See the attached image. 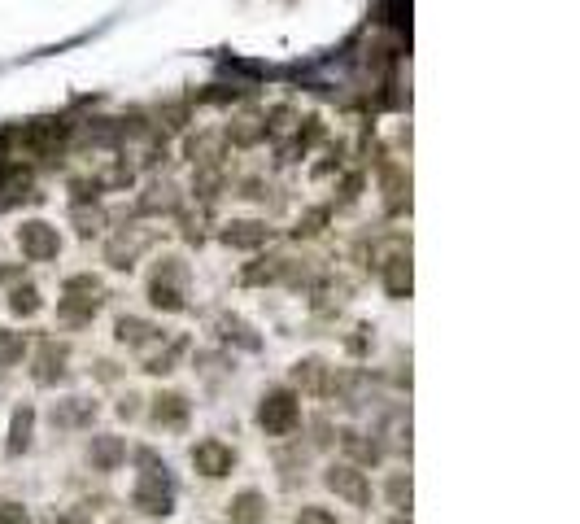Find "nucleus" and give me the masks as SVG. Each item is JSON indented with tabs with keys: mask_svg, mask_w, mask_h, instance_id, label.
Segmentation results:
<instances>
[{
	"mask_svg": "<svg viewBox=\"0 0 580 524\" xmlns=\"http://www.w3.org/2000/svg\"><path fill=\"white\" fill-rule=\"evenodd\" d=\"M131 507L149 520H166L175 511V481H171V468L162 472H140L136 485H131Z\"/></svg>",
	"mask_w": 580,
	"mask_h": 524,
	"instance_id": "1",
	"label": "nucleus"
},
{
	"mask_svg": "<svg viewBox=\"0 0 580 524\" xmlns=\"http://www.w3.org/2000/svg\"><path fill=\"white\" fill-rule=\"evenodd\" d=\"M301 424V402L293 389H267L258 402V428L267 437H293Z\"/></svg>",
	"mask_w": 580,
	"mask_h": 524,
	"instance_id": "2",
	"label": "nucleus"
},
{
	"mask_svg": "<svg viewBox=\"0 0 580 524\" xmlns=\"http://www.w3.org/2000/svg\"><path fill=\"white\" fill-rule=\"evenodd\" d=\"M323 485H328L336 498H345L349 507H358V511L371 507V481L358 463H328V468H323Z\"/></svg>",
	"mask_w": 580,
	"mask_h": 524,
	"instance_id": "3",
	"label": "nucleus"
},
{
	"mask_svg": "<svg viewBox=\"0 0 580 524\" xmlns=\"http://www.w3.org/2000/svg\"><path fill=\"white\" fill-rule=\"evenodd\" d=\"M101 302H105L101 280H92V276H70V280H66V297H62V319H66V324H88V319L101 311Z\"/></svg>",
	"mask_w": 580,
	"mask_h": 524,
	"instance_id": "4",
	"label": "nucleus"
},
{
	"mask_svg": "<svg viewBox=\"0 0 580 524\" xmlns=\"http://www.w3.org/2000/svg\"><path fill=\"white\" fill-rule=\"evenodd\" d=\"M149 302L162 311H184V267L179 258H162V267L149 280Z\"/></svg>",
	"mask_w": 580,
	"mask_h": 524,
	"instance_id": "5",
	"label": "nucleus"
},
{
	"mask_svg": "<svg viewBox=\"0 0 580 524\" xmlns=\"http://www.w3.org/2000/svg\"><path fill=\"white\" fill-rule=\"evenodd\" d=\"M192 468L201 476H210V481H219L236 468V450L223 442V437H201L197 446H192Z\"/></svg>",
	"mask_w": 580,
	"mask_h": 524,
	"instance_id": "6",
	"label": "nucleus"
},
{
	"mask_svg": "<svg viewBox=\"0 0 580 524\" xmlns=\"http://www.w3.org/2000/svg\"><path fill=\"white\" fill-rule=\"evenodd\" d=\"M66 363H70V345H62V341H44L40 350H35L31 380H35V385H57V380H66Z\"/></svg>",
	"mask_w": 580,
	"mask_h": 524,
	"instance_id": "7",
	"label": "nucleus"
},
{
	"mask_svg": "<svg viewBox=\"0 0 580 524\" xmlns=\"http://www.w3.org/2000/svg\"><path fill=\"white\" fill-rule=\"evenodd\" d=\"M18 245H22V254H27L31 262H48V258H57V249H62V241H57V228H48V223H22L18 228Z\"/></svg>",
	"mask_w": 580,
	"mask_h": 524,
	"instance_id": "8",
	"label": "nucleus"
},
{
	"mask_svg": "<svg viewBox=\"0 0 580 524\" xmlns=\"http://www.w3.org/2000/svg\"><path fill=\"white\" fill-rule=\"evenodd\" d=\"M188 415H192V402L184 398V393H175V389L157 393L153 407H149V420H153L157 428H171V433H179V428L188 424Z\"/></svg>",
	"mask_w": 580,
	"mask_h": 524,
	"instance_id": "9",
	"label": "nucleus"
},
{
	"mask_svg": "<svg viewBox=\"0 0 580 524\" xmlns=\"http://www.w3.org/2000/svg\"><path fill=\"white\" fill-rule=\"evenodd\" d=\"M271 507L262 490H240L232 503H227V524H267Z\"/></svg>",
	"mask_w": 580,
	"mask_h": 524,
	"instance_id": "10",
	"label": "nucleus"
},
{
	"mask_svg": "<svg viewBox=\"0 0 580 524\" xmlns=\"http://www.w3.org/2000/svg\"><path fill=\"white\" fill-rule=\"evenodd\" d=\"M123 459H127L123 437L101 433V437H92V442H88V463H92V472H118V468H123Z\"/></svg>",
	"mask_w": 580,
	"mask_h": 524,
	"instance_id": "11",
	"label": "nucleus"
},
{
	"mask_svg": "<svg viewBox=\"0 0 580 524\" xmlns=\"http://www.w3.org/2000/svg\"><path fill=\"white\" fill-rule=\"evenodd\" d=\"M48 420H53V428H66V433L70 428H88L96 420V402L92 398H66V402H57Z\"/></svg>",
	"mask_w": 580,
	"mask_h": 524,
	"instance_id": "12",
	"label": "nucleus"
},
{
	"mask_svg": "<svg viewBox=\"0 0 580 524\" xmlns=\"http://www.w3.org/2000/svg\"><path fill=\"white\" fill-rule=\"evenodd\" d=\"M293 380L306 393H314V398H328V393H332V367L323 359H301L293 367Z\"/></svg>",
	"mask_w": 580,
	"mask_h": 524,
	"instance_id": "13",
	"label": "nucleus"
},
{
	"mask_svg": "<svg viewBox=\"0 0 580 524\" xmlns=\"http://www.w3.org/2000/svg\"><path fill=\"white\" fill-rule=\"evenodd\" d=\"M118 332V341L131 345V350H144V345H153V341H162V328H153L149 319H136V315H123L114 324Z\"/></svg>",
	"mask_w": 580,
	"mask_h": 524,
	"instance_id": "14",
	"label": "nucleus"
},
{
	"mask_svg": "<svg viewBox=\"0 0 580 524\" xmlns=\"http://www.w3.org/2000/svg\"><path fill=\"white\" fill-rule=\"evenodd\" d=\"M31 433H35V411L31 407H18L14 411V424H9V446H5V455H27L31 450Z\"/></svg>",
	"mask_w": 580,
	"mask_h": 524,
	"instance_id": "15",
	"label": "nucleus"
},
{
	"mask_svg": "<svg viewBox=\"0 0 580 524\" xmlns=\"http://www.w3.org/2000/svg\"><path fill=\"white\" fill-rule=\"evenodd\" d=\"M341 446H345V455H354L358 463H380L384 459V442H371V437L358 433V428H341Z\"/></svg>",
	"mask_w": 580,
	"mask_h": 524,
	"instance_id": "16",
	"label": "nucleus"
},
{
	"mask_svg": "<svg viewBox=\"0 0 580 524\" xmlns=\"http://www.w3.org/2000/svg\"><path fill=\"white\" fill-rule=\"evenodd\" d=\"M384 289H389L393 297H410V262L402 254L384 262Z\"/></svg>",
	"mask_w": 580,
	"mask_h": 524,
	"instance_id": "17",
	"label": "nucleus"
},
{
	"mask_svg": "<svg viewBox=\"0 0 580 524\" xmlns=\"http://www.w3.org/2000/svg\"><path fill=\"white\" fill-rule=\"evenodd\" d=\"M223 241L227 245H240V249H253V245L267 241V228H262V223H232V228L223 232Z\"/></svg>",
	"mask_w": 580,
	"mask_h": 524,
	"instance_id": "18",
	"label": "nucleus"
},
{
	"mask_svg": "<svg viewBox=\"0 0 580 524\" xmlns=\"http://www.w3.org/2000/svg\"><path fill=\"white\" fill-rule=\"evenodd\" d=\"M184 354V341H171L166 350H157L144 359V372H153V376H166V372H175V359Z\"/></svg>",
	"mask_w": 580,
	"mask_h": 524,
	"instance_id": "19",
	"label": "nucleus"
},
{
	"mask_svg": "<svg viewBox=\"0 0 580 524\" xmlns=\"http://www.w3.org/2000/svg\"><path fill=\"white\" fill-rule=\"evenodd\" d=\"M219 328H223V337H227V341L245 345V350H258V345H262L258 337H253V328L245 324V319H232V315H223V319H219Z\"/></svg>",
	"mask_w": 580,
	"mask_h": 524,
	"instance_id": "20",
	"label": "nucleus"
},
{
	"mask_svg": "<svg viewBox=\"0 0 580 524\" xmlns=\"http://www.w3.org/2000/svg\"><path fill=\"white\" fill-rule=\"evenodd\" d=\"M40 289H35V284H18V289L14 293H9V311H14V315H35V311H40Z\"/></svg>",
	"mask_w": 580,
	"mask_h": 524,
	"instance_id": "21",
	"label": "nucleus"
},
{
	"mask_svg": "<svg viewBox=\"0 0 580 524\" xmlns=\"http://www.w3.org/2000/svg\"><path fill=\"white\" fill-rule=\"evenodd\" d=\"M389 503H393L397 516H410V472L389 476Z\"/></svg>",
	"mask_w": 580,
	"mask_h": 524,
	"instance_id": "22",
	"label": "nucleus"
},
{
	"mask_svg": "<svg viewBox=\"0 0 580 524\" xmlns=\"http://www.w3.org/2000/svg\"><path fill=\"white\" fill-rule=\"evenodd\" d=\"M22 354H27V341H22V332L0 328V367H14Z\"/></svg>",
	"mask_w": 580,
	"mask_h": 524,
	"instance_id": "23",
	"label": "nucleus"
},
{
	"mask_svg": "<svg viewBox=\"0 0 580 524\" xmlns=\"http://www.w3.org/2000/svg\"><path fill=\"white\" fill-rule=\"evenodd\" d=\"M293 524H341V520H336L328 507H301Z\"/></svg>",
	"mask_w": 580,
	"mask_h": 524,
	"instance_id": "24",
	"label": "nucleus"
},
{
	"mask_svg": "<svg viewBox=\"0 0 580 524\" xmlns=\"http://www.w3.org/2000/svg\"><path fill=\"white\" fill-rule=\"evenodd\" d=\"M0 524H31V511L22 503H0Z\"/></svg>",
	"mask_w": 580,
	"mask_h": 524,
	"instance_id": "25",
	"label": "nucleus"
},
{
	"mask_svg": "<svg viewBox=\"0 0 580 524\" xmlns=\"http://www.w3.org/2000/svg\"><path fill=\"white\" fill-rule=\"evenodd\" d=\"M75 223H79L83 236H92V232H101L105 219H101V210H92V214H88V210H75Z\"/></svg>",
	"mask_w": 580,
	"mask_h": 524,
	"instance_id": "26",
	"label": "nucleus"
},
{
	"mask_svg": "<svg viewBox=\"0 0 580 524\" xmlns=\"http://www.w3.org/2000/svg\"><path fill=\"white\" fill-rule=\"evenodd\" d=\"M118 415H123V420H136V415H140V398H136V393H127V398L118 402Z\"/></svg>",
	"mask_w": 580,
	"mask_h": 524,
	"instance_id": "27",
	"label": "nucleus"
},
{
	"mask_svg": "<svg viewBox=\"0 0 580 524\" xmlns=\"http://www.w3.org/2000/svg\"><path fill=\"white\" fill-rule=\"evenodd\" d=\"M53 524H92L88 511H62V516H53Z\"/></svg>",
	"mask_w": 580,
	"mask_h": 524,
	"instance_id": "28",
	"label": "nucleus"
},
{
	"mask_svg": "<svg viewBox=\"0 0 580 524\" xmlns=\"http://www.w3.org/2000/svg\"><path fill=\"white\" fill-rule=\"evenodd\" d=\"M393 524H410V520H402V516H397V520H393Z\"/></svg>",
	"mask_w": 580,
	"mask_h": 524,
	"instance_id": "29",
	"label": "nucleus"
}]
</instances>
